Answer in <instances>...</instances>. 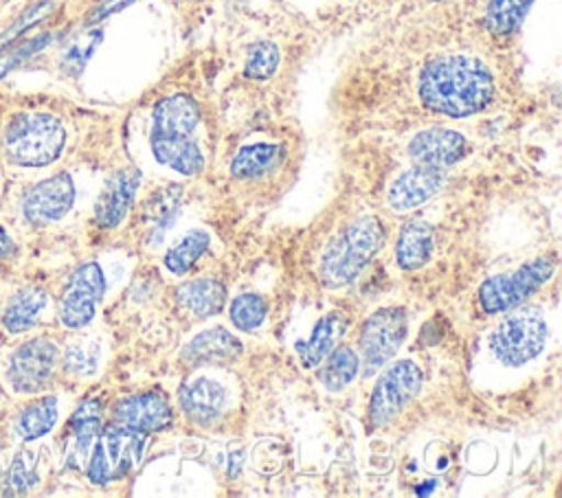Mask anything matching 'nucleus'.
I'll list each match as a JSON object with an SVG mask.
<instances>
[{"instance_id":"25","label":"nucleus","mask_w":562,"mask_h":498,"mask_svg":"<svg viewBox=\"0 0 562 498\" xmlns=\"http://www.w3.org/2000/svg\"><path fill=\"white\" fill-rule=\"evenodd\" d=\"M321 364L318 380L329 393H338L349 386L360 371V358L349 344H336Z\"/></svg>"},{"instance_id":"17","label":"nucleus","mask_w":562,"mask_h":498,"mask_svg":"<svg viewBox=\"0 0 562 498\" xmlns=\"http://www.w3.org/2000/svg\"><path fill=\"white\" fill-rule=\"evenodd\" d=\"M465 149V138L459 132L446 127L424 129L408 145V154L417 165H428L437 169L450 167L457 160H461Z\"/></svg>"},{"instance_id":"21","label":"nucleus","mask_w":562,"mask_h":498,"mask_svg":"<svg viewBox=\"0 0 562 498\" xmlns=\"http://www.w3.org/2000/svg\"><path fill=\"white\" fill-rule=\"evenodd\" d=\"M46 303H48V296L37 285H26V287L18 290L9 298V303H7L4 312H2V327L9 333H24V331H29L40 320L42 312L46 309Z\"/></svg>"},{"instance_id":"31","label":"nucleus","mask_w":562,"mask_h":498,"mask_svg":"<svg viewBox=\"0 0 562 498\" xmlns=\"http://www.w3.org/2000/svg\"><path fill=\"white\" fill-rule=\"evenodd\" d=\"M40 483V472H37V450L24 448L20 450L9 467V485L13 487L15 494H26Z\"/></svg>"},{"instance_id":"37","label":"nucleus","mask_w":562,"mask_h":498,"mask_svg":"<svg viewBox=\"0 0 562 498\" xmlns=\"http://www.w3.org/2000/svg\"><path fill=\"white\" fill-rule=\"evenodd\" d=\"M134 0H105L94 13H92V18H90V22H97V20H103V18H108V15H112V13H116V11H121L123 7H127V4H132Z\"/></svg>"},{"instance_id":"13","label":"nucleus","mask_w":562,"mask_h":498,"mask_svg":"<svg viewBox=\"0 0 562 498\" xmlns=\"http://www.w3.org/2000/svg\"><path fill=\"white\" fill-rule=\"evenodd\" d=\"M112 423L136 432H156L171 423V406L158 391L123 397L112 408Z\"/></svg>"},{"instance_id":"24","label":"nucleus","mask_w":562,"mask_h":498,"mask_svg":"<svg viewBox=\"0 0 562 498\" xmlns=\"http://www.w3.org/2000/svg\"><path fill=\"white\" fill-rule=\"evenodd\" d=\"M57 417H59L57 397L44 395L40 399H33L20 410L15 419V432L24 441H35L55 428Z\"/></svg>"},{"instance_id":"12","label":"nucleus","mask_w":562,"mask_h":498,"mask_svg":"<svg viewBox=\"0 0 562 498\" xmlns=\"http://www.w3.org/2000/svg\"><path fill=\"white\" fill-rule=\"evenodd\" d=\"M75 202V184L68 173H55L33 184L22 200V215L33 226L59 222Z\"/></svg>"},{"instance_id":"11","label":"nucleus","mask_w":562,"mask_h":498,"mask_svg":"<svg viewBox=\"0 0 562 498\" xmlns=\"http://www.w3.org/2000/svg\"><path fill=\"white\" fill-rule=\"evenodd\" d=\"M105 292V279L103 270L97 261L81 263L68 279L66 290L59 298V320L68 329H81L86 327L94 314L97 307L103 298Z\"/></svg>"},{"instance_id":"4","label":"nucleus","mask_w":562,"mask_h":498,"mask_svg":"<svg viewBox=\"0 0 562 498\" xmlns=\"http://www.w3.org/2000/svg\"><path fill=\"white\" fill-rule=\"evenodd\" d=\"M64 145L61 121L42 112L15 116L2 136L4 158L18 167H46L59 158Z\"/></svg>"},{"instance_id":"33","label":"nucleus","mask_w":562,"mask_h":498,"mask_svg":"<svg viewBox=\"0 0 562 498\" xmlns=\"http://www.w3.org/2000/svg\"><path fill=\"white\" fill-rule=\"evenodd\" d=\"M178 204H180V191L169 186L160 193H156L151 200H149V206H147V215H149V224L151 226H160V228H167L169 222L173 219L176 211H178Z\"/></svg>"},{"instance_id":"18","label":"nucleus","mask_w":562,"mask_h":498,"mask_svg":"<svg viewBox=\"0 0 562 498\" xmlns=\"http://www.w3.org/2000/svg\"><path fill=\"white\" fill-rule=\"evenodd\" d=\"M101 430V401L90 397L79 404L68 421V437H66V465L72 469H81L88 461V454L97 441Z\"/></svg>"},{"instance_id":"8","label":"nucleus","mask_w":562,"mask_h":498,"mask_svg":"<svg viewBox=\"0 0 562 498\" xmlns=\"http://www.w3.org/2000/svg\"><path fill=\"white\" fill-rule=\"evenodd\" d=\"M408 333V316L404 307L375 309L360 329V364L364 375H373L382 369L402 347Z\"/></svg>"},{"instance_id":"19","label":"nucleus","mask_w":562,"mask_h":498,"mask_svg":"<svg viewBox=\"0 0 562 498\" xmlns=\"http://www.w3.org/2000/svg\"><path fill=\"white\" fill-rule=\"evenodd\" d=\"M239 353H241V342L222 327L204 329L182 347V360L193 366L226 364V362H233Z\"/></svg>"},{"instance_id":"15","label":"nucleus","mask_w":562,"mask_h":498,"mask_svg":"<svg viewBox=\"0 0 562 498\" xmlns=\"http://www.w3.org/2000/svg\"><path fill=\"white\" fill-rule=\"evenodd\" d=\"M443 186V171L428 165H415L400 173L386 195L389 206L395 213H406L422 206Z\"/></svg>"},{"instance_id":"5","label":"nucleus","mask_w":562,"mask_h":498,"mask_svg":"<svg viewBox=\"0 0 562 498\" xmlns=\"http://www.w3.org/2000/svg\"><path fill=\"white\" fill-rule=\"evenodd\" d=\"M547 338L549 322L538 307H512L490 331L487 347L501 364L522 366L540 355Z\"/></svg>"},{"instance_id":"23","label":"nucleus","mask_w":562,"mask_h":498,"mask_svg":"<svg viewBox=\"0 0 562 498\" xmlns=\"http://www.w3.org/2000/svg\"><path fill=\"white\" fill-rule=\"evenodd\" d=\"M432 254V226L424 219H411L402 226L395 244V259L402 270H417Z\"/></svg>"},{"instance_id":"6","label":"nucleus","mask_w":562,"mask_h":498,"mask_svg":"<svg viewBox=\"0 0 562 498\" xmlns=\"http://www.w3.org/2000/svg\"><path fill=\"white\" fill-rule=\"evenodd\" d=\"M145 434L110 423L99 430L88 454V478L94 485H108L130 474L143 459Z\"/></svg>"},{"instance_id":"32","label":"nucleus","mask_w":562,"mask_h":498,"mask_svg":"<svg viewBox=\"0 0 562 498\" xmlns=\"http://www.w3.org/2000/svg\"><path fill=\"white\" fill-rule=\"evenodd\" d=\"M279 66V48L272 42H257L248 48L244 72L250 79H268Z\"/></svg>"},{"instance_id":"1","label":"nucleus","mask_w":562,"mask_h":498,"mask_svg":"<svg viewBox=\"0 0 562 498\" xmlns=\"http://www.w3.org/2000/svg\"><path fill=\"white\" fill-rule=\"evenodd\" d=\"M494 97L492 72L470 55H441L419 75L422 103L446 116L481 112Z\"/></svg>"},{"instance_id":"3","label":"nucleus","mask_w":562,"mask_h":498,"mask_svg":"<svg viewBox=\"0 0 562 498\" xmlns=\"http://www.w3.org/2000/svg\"><path fill=\"white\" fill-rule=\"evenodd\" d=\"M384 228L378 217L364 215L340 230L325 248L318 276L327 287L349 285L382 248Z\"/></svg>"},{"instance_id":"7","label":"nucleus","mask_w":562,"mask_h":498,"mask_svg":"<svg viewBox=\"0 0 562 498\" xmlns=\"http://www.w3.org/2000/svg\"><path fill=\"white\" fill-rule=\"evenodd\" d=\"M555 270V261L549 257H536L529 263H522L514 272L490 276L479 287V303L485 314H503L512 307H518L533 292H538Z\"/></svg>"},{"instance_id":"27","label":"nucleus","mask_w":562,"mask_h":498,"mask_svg":"<svg viewBox=\"0 0 562 498\" xmlns=\"http://www.w3.org/2000/svg\"><path fill=\"white\" fill-rule=\"evenodd\" d=\"M209 233L206 230H189L182 235L176 244L169 246L165 254V265L173 274H184L191 270V265L206 252L209 248Z\"/></svg>"},{"instance_id":"35","label":"nucleus","mask_w":562,"mask_h":498,"mask_svg":"<svg viewBox=\"0 0 562 498\" xmlns=\"http://www.w3.org/2000/svg\"><path fill=\"white\" fill-rule=\"evenodd\" d=\"M50 7H53V2L50 0H44V2H40V4H35V7H31L11 29H7L2 35H0V50H4L7 48V44H11L22 31H26V29H31L37 20H42L48 11H50Z\"/></svg>"},{"instance_id":"10","label":"nucleus","mask_w":562,"mask_h":498,"mask_svg":"<svg viewBox=\"0 0 562 498\" xmlns=\"http://www.w3.org/2000/svg\"><path fill=\"white\" fill-rule=\"evenodd\" d=\"M59 360V349L50 338L37 336L20 347L7 360V382L20 395H35L50 384Z\"/></svg>"},{"instance_id":"29","label":"nucleus","mask_w":562,"mask_h":498,"mask_svg":"<svg viewBox=\"0 0 562 498\" xmlns=\"http://www.w3.org/2000/svg\"><path fill=\"white\" fill-rule=\"evenodd\" d=\"M101 360V344L92 338L68 342L64 351V371L75 377H90L97 373Z\"/></svg>"},{"instance_id":"9","label":"nucleus","mask_w":562,"mask_h":498,"mask_svg":"<svg viewBox=\"0 0 562 498\" xmlns=\"http://www.w3.org/2000/svg\"><path fill=\"white\" fill-rule=\"evenodd\" d=\"M424 373L413 360H400L391 364L375 382L369 397V423L373 428L386 426L393 421L404 406H408L415 395L422 391Z\"/></svg>"},{"instance_id":"2","label":"nucleus","mask_w":562,"mask_h":498,"mask_svg":"<svg viewBox=\"0 0 562 498\" xmlns=\"http://www.w3.org/2000/svg\"><path fill=\"white\" fill-rule=\"evenodd\" d=\"M198 121L200 112L191 97L171 94L158 101L151 114L149 134L154 158L182 176L200 173L204 158L193 138Z\"/></svg>"},{"instance_id":"28","label":"nucleus","mask_w":562,"mask_h":498,"mask_svg":"<svg viewBox=\"0 0 562 498\" xmlns=\"http://www.w3.org/2000/svg\"><path fill=\"white\" fill-rule=\"evenodd\" d=\"M533 0H490L485 9V26L494 35L514 33L527 15Z\"/></svg>"},{"instance_id":"38","label":"nucleus","mask_w":562,"mask_h":498,"mask_svg":"<svg viewBox=\"0 0 562 498\" xmlns=\"http://www.w3.org/2000/svg\"><path fill=\"white\" fill-rule=\"evenodd\" d=\"M15 252V241L13 237L0 226V259H9Z\"/></svg>"},{"instance_id":"20","label":"nucleus","mask_w":562,"mask_h":498,"mask_svg":"<svg viewBox=\"0 0 562 498\" xmlns=\"http://www.w3.org/2000/svg\"><path fill=\"white\" fill-rule=\"evenodd\" d=\"M349 327V316L342 312H329L325 314L312 329V333L296 342V353L303 366L312 369L323 362V358L340 342Z\"/></svg>"},{"instance_id":"36","label":"nucleus","mask_w":562,"mask_h":498,"mask_svg":"<svg viewBox=\"0 0 562 498\" xmlns=\"http://www.w3.org/2000/svg\"><path fill=\"white\" fill-rule=\"evenodd\" d=\"M46 39H48V37H40V39H33V42H29V44H24V46H20V48L0 50V79H2L15 64H20L24 57H29L37 46L46 44Z\"/></svg>"},{"instance_id":"14","label":"nucleus","mask_w":562,"mask_h":498,"mask_svg":"<svg viewBox=\"0 0 562 498\" xmlns=\"http://www.w3.org/2000/svg\"><path fill=\"white\" fill-rule=\"evenodd\" d=\"M226 406V388L209 375L191 377L180 386V408L198 426L215 423L224 415Z\"/></svg>"},{"instance_id":"22","label":"nucleus","mask_w":562,"mask_h":498,"mask_svg":"<svg viewBox=\"0 0 562 498\" xmlns=\"http://www.w3.org/2000/svg\"><path fill=\"white\" fill-rule=\"evenodd\" d=\"M176 301L193 316L209 318L222 312L226 303V290L215 279H193L178 285Z\"/></svg>"},{"instance_id":"16","label":"nucleus","mask_w":562,"mask_h":498,"mask_svg":"<svg viewBox=\"0 0 562 498\" xmlns=\"http://www.w3.org/2000/svg\"><path fill=\"white\" fill-rule=\"evenodd\" d=\"M138 182L140 173L134 167L119 169L108 178L94 204V222L101 228H116L125 219L134 202Z\"/></svg>"},{"instance_id":"34","label":"nucleus","mask_w":562,"mask_h":498,"mask_svg":"<svg viewBox=\"0 0 562 498\" xmlns=\"http://www.w3.org/2000/svg\"><path fill=\"white\" fill-rule=\"evenodd\" d=\"M101 39V33H83L81 37H77L64 53V68H70V70H81V66L88 61V57L92 55L94 46L99 44Z\"/></svg>"},{"instance_id":"30","label":"nucleus","mask_w":562,"mask_h":498,"mask_svg":"<svg viewBox=\"0 0 562 498\" xmlns=\"http://www.w3.org/2000/svg\"><path fill=\"white\" fill-rule=\"evenodd\" d=\"M266 314H268V305L263 296L255 292H244L235 296L228 305L231 322L241 331H255L266 320Z\"/></svg>"},{"instance_id":"26","label":"nucleus","mask_w":562,"mask_h":498,"mask_svg":"<svg viewBox=\"0 0 562 498\" xmlns=\"http://www.w3.org/2000/svg\"><path fill=\"white\" fill-rule=\"evenodd\" d=\"M281 158H283V149L279 145H272V143L246 145L233 158L231 171L237 178H259L277 169Z\"/></svg>"}]
</instances>
